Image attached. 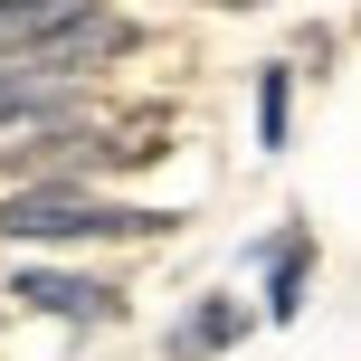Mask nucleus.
Returning <instances> with one entry per match:
<instances>
[{
	"instance_id": "1",
	"label": "nucleus",
	"mask_w": 361,
	"mask_h": 361,
	"mask_svg": "<svg viewBox=\"0 0 361 361\" xmlns=\"http://www.w3.org/2000/svg\"><path fill=\"white\" fill-rule=\"evenodd\" d=\"M0 228L10 238H152V228H171V209H114L86 190H10Z\"/></svg>"
},
{
	"instance_id": "2",
	"label": "nucleus",
	"mask_w": 361,
	"mask_h": 361,
	"mask_svg": "<svg viewBox=\"0 0 361 361\" xmlns=\"http://www.w3.org/2000/svg\"><path fill=\"white\" fill-rule=\"evenodd\" d=\"M10 295H19V305H38V314H57V324H114V286H95V276L29 267V276H10Z\"/></svg>"
},
{
	"instance_id": "3",
	"label": "nucleus",
	"mask_w": 361,
	"mask_h": 361,
	"mask_svg": "<svg viewBox=\"0 0 361 361\" xmlns=\"http://www.w3.org/2000/svg\"><path fill=\"white\" fill-rule=\"evenodd\" d=\"M76 19H95V0H0V57L38 48V38L76 29Z\"/></svg>"
},
{
	"instance_id": "4",
	"label": "nucleus",
	"mask_w": 361,
	"mask_h": 361,
	"mask_svg": "<svg viewBox=\"0 0 361 361\" xmlns=\"http://www.w3.org/2000/svg\"><path fill=\"white\" fill-rule=\"evenodd\" d=\"M238 333H247V314H238V295H209V305H200L190 324L171 333V361H209V352H228Z\"/></svg>"
},
{
	"instance_id": "5",
	"label": "nucleus",
	"mask_w": 361,
	"mask_h": 361,
	"mask_svg": "<svg viewBox=\"0 0 361 361\" xmlns=\"http://www.w3.org/2000/svg\"><path fill=\"white\" fill-rule=\"evenodd\" d=\"M305 276H314V238L286 228V238H276V276H267V314H276V324L305 314Z\"/></svg>"
},
{
	"instance_id": "6",
	"label": "nucleus",
	"mask_w": 361,
	"mask_h": 361,
	"mask_svg": "<svg viewBox=\"0 0 361 361\" xmlns=\"http://www.w3.org/2000/svg\"><path fill=\"white\" fill-rule=\"evenodd\" d=\"M286 105H295V76L267 67L257 76V133H267V143H286Z\"/></svg>"
},
{
	"instance_id": "7",
	"label": "nucleus",
	"mask_w": 361,
	"mask_h": 361,
	"mask_svg": "<svg viewBox=\"0 0 361 361\" xmlns=\"http://www.w3.org/2000/svg\"><path fill=\"white\" fill-rule=\"evenodd\" d=\"M228 10H257V0H228Z\"/></svg>"
}]
</instances>
